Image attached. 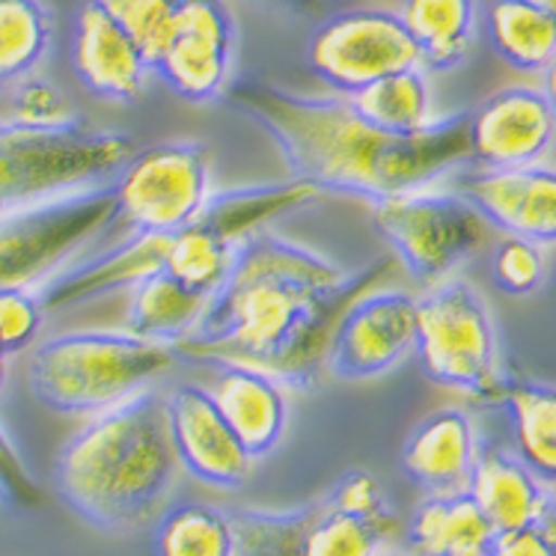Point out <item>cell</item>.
Masks as SVG:
<instances>
[{
	"mask_svg": "<svg viewBox=\"0 0 556 556\" xmlns=\"http://www.w3.org/2000/svg\"><path fill=\"white\" fill-rule=\"evenodd\" d=\"M491 277L500 292L511 298H527L545 286L547 256L545 250L527 239L506 236L491 253Z\"/></svg>",
	"mask_w": 556,
	"mask_h": 556,
	"instance_id": "obj_35",
	"label": "cell"
},
{
	"mask_svg": "<svg viewBox=\"0 0 556 556\" xmlns=\"http://www.w3.org/2000/svg\"><path fill=\"white\" fill-rule=\"evenodd\" d=\"M381 556H396V554H381Z\"/></svg>",
	"mask_w": 556,
	"mask_h": 556,
	"instance_id": "obj_45",
	"label": "cell"
},
{
	"mask_svg": "<svg viewBox=\"0 0 556 556\" xmlns=\"http://www.w3.org/2000/svg\"><path fill=\"white\" fill-rule=\"evenodd\" d=\"M307 66L337 96L352 99L378 80L422 63L396 10L361 7L333 12L318 24L307 42Z\"/></svg>",
	"mask_w": 556,
	"mask_h": 556,
	"instance_id": "obj_10",
	"label": "cell"
},
{
	"mask_svg": "<svg viewBox=\"0 0 556 556\" xmlns=\"http://www.w3.org/2000/svg\"><path fill=\"white\" fill-rule=\"evenodd\" d=\"M224 102L271 137L292 179L321 193H349L375 205L426 191L470 161V111L402 137L366 123L345 96H298L262 80H236Z\"/></svg>",
	"mask_w": 556,
	"mask_h": 556,
	"instance_id": "obj_2",
	"label": "cell"
},
{
	"mask_svg": "<svg viewBox=\"0 0 556 556\" xmlns=\"http://www.w3.org/2000/svg\"><path fill=\"white\" fill-rule=\"evenodd\" d=\"M51 36L54 24L42 0H0V87L36 75Z\"/></svg>",
	"mask_w": 556,
	"mask_h": 556,
	"instance_id": "obj_28",
	"label": "cell"
},
{
	"mask_svg": "<svg viewBox=\"0 0 556 556\" xmlns=\"http://www.w3.org/2000/svg\"><path fill=\"white\" fill-rule=\"evenodd\" d=\"M491 556H556V535L547 523L497 533L491 539Z\"/></svg>",
	"mask_w": 556,
	"mask_h": 556,
	"instance_id": "obj_39",
	"label": "cell"
},
{
	"mask_svg": "<svg viewBox=\"0 0 556 556\" xmlns=\"http://www.w3.org/2000/svg\"><path fill=\"white\" fill-rule=\"evenodd\" d=\"M539 3H542V7H545V10L556 18V0H539Z\"/></svg>",
	"mask_w": 556,
	"mask_h": 556,
	"instance_id": "obj_44",
	"label": "cell"
},
{
	"mask_svg": "<svg viewBox=\"0 0 556 556\" xmlns=\"http://www.w3.org/2000/svg\"><path fill=\"white\" fill-rule=\"evenodd\" d=\"M417 352V298L396 289H375L342 318L330 349L328 372L366 381L390 372Z\"/></svg>",
	"mask_w": 556,
	"mask_h": 556,
	"instance_id": "obj_12",
	"label": "cell"
},
{
	"mask_svg": "<svg viewBox=\"0 0 556 556\" xmlns=\"http://www.w3.org/2000/svg\"><path fill=\"white\" fill-rule=\"evenodd\" d=\"M170 241L173 236L131 232L116 248L104 250L99 256L58 274L36 295H39L46 309H66L96 301V298L114 295L119 289H135L147 277L167 268Z\"/></svg>",
	"mask_w": 556,
	"mask_h": 556,
	"instance_id": "obj_18",
	"label": "cell"
},
{
	"mask_svg": "<svg viewBox=\"0 0 556 556\" xmlns=\"http://www.w3.org/2000/svg\"><path fill=\"white\" fill-rule=\"evenodd\" d=\"M7 384V354L0 352V390Z\"/></svg>",
	"mask_w": 556,
	"mask_h": 556,
	"instance_id": "obj_43",
	"label": "cell"
},
{
	"mask_svg": "<svg viewBox=\"0 0 556 556\" xmlns=\"http://www.w3.org/2000/svg\"><path fill=\"white\" fill-rule=\"evenodd\" d=\"M470 161L479 170L542 164L556 140V119L535 87H506L470 111Z\"/></svg>",
	"mask_w": 556,
	"mask_h": 556,
	"instance_id": "obj_13",
	"label": "cell"
},
{
	"mask_svg": "<svg viewBox=\"0 0 556 556\" xmlns=\"http://www.w3.org/2000/svg\"><path fill=\"white\" fill-rule=\"evenodd\" d=\"M500 405L509 414L515 455L545 485H556V387L509 378Z\"/></svg>",
	"mask_w": 556,
	"mask_h": 556,
	"instance_id": "obj_24",
	"label": "cell"
},
{
	"mask_svg": "<svg viewBox=\"0 0 556 556\" xmlns=\"http://www.w3.org/2000/svg\"><path fill=\"white\" fill-rule=\"evenodd\" d=\"M42 485L27 467L18 446L12 443L7 429L0 426V509L34 511L42 506Z\"/></svg>",
	"mask_w": 556,
	"mask_h": 556,
	"instance_id": "obj_37",
	"label": "cell"
},
{
	"mask_svg": "<svg viewBox=\"0 0 556 556\" xmlns=\"http://www.w3.org/2000/svg\"><path fill=\"white\" fill-rule=\"evenodd\" d=\"M455 193L506 236L545 248L556 244V170L545 164L521 170H477Z\"/></svg>",
	"mask_w": 556,
	"mask_h": 556,
	"instance_id": "obj_15",
	"label": "cell"
},
{
	"mask_svg": "<svg viewBox=\"0 0 556 556\" xmlns=\"http://www.w3.org/2000/svg\"><path fill=\"white\" fill-rule=\"evenodd\" d=\"M325 503L333 511L366 518V521H396V515L387 506V494L381 489V482L369 470H349L333 485Z\"/></svg>",
	"mask_w": 556,
	"mask_h": 556,
	"instance_id": "obj_38",
	"label": "cell"
},
{
	"mask_svg": "<svg viewBox=\"0 0 556 556\" xmlns=\"http://www.w3.org/2000/svg\"><path fill=\"white\" fill-rule=\"evenodd\" d=\"M208 393L253 458H265L280 446L289 426V396L274 375L250 366H220Z\"/></svg>",
	"mask_w": 556,
	"mask_h": 556,
	"instance_id": "obj_19",
	"label": "cell"
},
{
	"mask_svg": "<svg viewBox=\"0 0 556 556\" xmlns=\"http://www.w3.org/2000/svg\"><path fill=\"white\" fill-rule=\"evenodd\" d=\"M446 556H491V545H470V547H458L453 554Z\"/></svg>",
	"mask_w": 556,
	"mask_h": 556,
	"instance_id": "obj_42",
	"label": "cell"
},
{
	"mask_svg": "<svg viewBox=\"0 0 556 556\" xmlns=\"http://www.w3.org/2000/svg\"><path fill=\"white\" fill-rule=\"evenodd\" d=\"M417 354L429 381L500 405L509 387L497 328L485 298L462 277H450L417 298Z\"/></svg>",
	"mask_w": 556,
	"mask_h": 556,
	"instance_id": "obj_6",
	"label": "cell"
},
{
	"mask_svg": "<svg viewBox=\"0 0 556 556\" xmlns=\"http://www.w3.org/2000/svg\"><path fill=\"white\" fill-rule=\"evenodd\" d=\"M262 3L292 12V15H316V12H321V7H325L328 0H262Z\"/></svg>",
	"mask_w": 556,
	"mask_h": 556,
	"instance_id": "obj_40",
	"label": "cell"
},
{
	"mask_svg": "<svg viewBox=\"0 0 556 556\" xmlns=\"http://www.w3.org/2000/svg\"><path fill=\"white\" fill-rule=\"evenodd\" d=\"M212 298L193 292L182 280H176L167 268L147 277L131 289L125 309V330L140 340L179 345L200 328Z\"/></svg>",
	"mask_w": 556,
	"mask_h": 556,
	"instance_id": "obj_23",
	"label": "cell"
},
{
	"mask_svg": "<svg viewBox=\"0 0 556 556\" xmlns=\"http://www.w3.org/2000/svg\"><path fill=\"white\" fill-rule=\"evenodd\" d=\"M396 12L420 51L426 72H450L473 51L477 0H402Z\"/></svg>",
	"mask_w": 556,
	"mask_h": 556,
	"instance_id": "obj_22",
	"label": "cell"
},
{
	"mask_svg": "<svg viewBox=\"0 0 556 556\" xmlns=\"http://www.w3.org/2000/svg\"><path fill=\"white\" fill-rule=\"evenodd\" d=\"M236 253L239 250L215 239L200 224H193V227L182 229L179 236H173L170 253H167V271L193 292H203V295L212 298L220 286L227 283Z\"/></svg>",
	"mask_w": 556,
	"mask_h": 556,
	"instance_id": "obj_31",
	"label": "cell"
},
{
	"mask_svg": "<svg viewBox=\"0 0 556 556\" xmlns=\"http://www.w3.org/2000/svg\"><path fill=\"white\" fill-rule=\"evenodd\" d=\"M477 422L462 408H441L429 414L410 432L402 450V467L426 497L467 494L479 462Z\"/></svg>",
	"mask_w": 556,
	"mask_h": 556,
	"instance_id": "obj_17",
	"label": "cell"
},
{
	"mask_svg": "<svg viewBox=\"0 0 556 556\" xmlns=\"http://www.w3.org/2000/svg\"><path fill=\"white\" fill-rule=\"evenodd\" d=\"M318 197L321 191L301 179L232 188V191L212 193L197 224L224 244L239 250L244 241L265 232V227H271L274 220L292 215L298 208H307Z\"/></svg>",
	"mask_w": 556,
	"mask_h": 556,
	"instance_id": "obj_21",
	"label": "cell"
},
{
	"mask_svg": "<svg viewBox=\"0 0 556 556\" xmlns=\"http://www.w3.org/2000/svg\"><path fill=\"white\" fill-rule=\"evenodd\" d=\"M170 434L185 473L212 489H241L253 473V455L236 438L208 387L179 384L167 396Z\"/></svg>",
	"mask_w": 556,
	"mask_h": 556,
	"instance_id": "obj_14",
	"label": "cell"
},
{
	"mask_svg": "<svg viewBox=\"0 0 556 556\" xmlns=\"http://www.w3.org/2000/svg\"><path fill=\"white\" fill-rule=\"evenodd\" d=\"M467 494L489 518L494 535L539 527L554 515V494L547 491L545 482L518 455L500 446L479 450L477 470Z\"/></svg>",
	"mask_w": 556,
	"mask_h": 556,
	"instance_id": "obj_20",
	"label": "cell"
},
{
	"mask_svg": "<svg viewBox=\"0 0 556 556\" xmlns=\"http://www.w3.org/2000/svg\"><path fill=\"white\" fill-rule=\"evenodd\" d=\"M176 364L173 345L128 330H68L36 342L27 357V387L39 405L90 420L152 390Z\"/></svg>",
	"mask_w": 556,
	"mask_h": 556,
	"instance_id": "obj_4",
	"label": "cell"
},
{
	"mask_svg": "<svg viewBox=\"0 0 556 556\" xmlns=\"http://www.w3.org/2000/svg\"><path fill=\"white\" fill-rule=\"evenodd\" d=\"M179 473L167 396L155 390L90 417L68 438L54 465L63 503L108 533L152 521L176 489Z\"/></svg>",
	"mask_w": 556,
	"mask_h": 556,
	"instance_id": "obj_3",
	"label": "cell"
},
{
	"mask_svg": "<svg viewBox=\"0 0 556 556\" xmlns=\"http://www.w3.org/2000/svg\"><path fill=\"white\" fill-rule=\"evenodd\" d=\"M321 503L292 511L232 509V556H304L307 530Z\"/></svg>",
	"mask_w": 556,
	"mask_h": 556,
	"instance_id": "obj_29",
	"label": "cell"
},
{
	"mask_svg": "<svg viewBox=\"0 0 556 556\" xmlns=\"http://www.w3.org/2000/svg\"><path fill=\"white\" fill-rule=\"evenodd\" d=\"M396 268V256H384L349 274L316 250L265 229L241 244L227 283L176 354L212 369L250 366L283 387L307 390L328 369L342 318L361 298L384 289Z\"/></svg>",
	"mask_w": 556,
	"mask_h": 556,
	"instance_id": "obj_1",
	"label": "cell"
},
{
	"mask_svg": "<svg viewBox=\"0 0 556 556\" xmlns=\"http://www.w3.org/2000/svg\"><path fill=\"white\" fill-rule=\"evenodd\" d=\"M414 556H446L458 547L491 545L494 530L470 494L426 497L408 530Z\"/></svg>",
	"mask_w": 556,
	"mask_h": 556,
	"instance_id": "obj_27",
	"label": "cell"
},
{
	"mask_svg": "<svg viewBox=\"0 0 556 556\" xmlns=\"http://www.w3.org/2000/svg\"><path fill=\"white\" fill-rule=\"evenodd\" d=\"M352 104L366 123H372L387 135H422L441 119L434 111L432 80L422 66L405 68L378 80L364 92L352 96Z\"/></svg>",
	"mask_w": 556,
	"mask_h": 556,
	"instance_id": "obj_26",
	"label": "cell"
},
{
	"mask_svg": "<svg viewBox=\"0 0 556 556\" xmlns=\"http://www.w3.org/2000/svg\"><path fill=\"white\" fill-rule=\"evenodd\" d=\"M155 556H232L229 511L208 503H179L161 515Z\"/></svg>",
	"mask_w": 556,
	"mask_h": 556,
	"instance_id": "obj_30",
	"label": "cell"
},
{
	"mask_svg": "<svg viewBox=\"0 0 556 556\" xmlns=\"http://www.w3.org/2000/svg\"><path fill=\"white\" fill-rule=\"evenodd\" d=\"M0 128H3V123H0Z\"/></svg>",
	"mask_w": 556,
	"mask_h": 556,
	"instance_id": "obj_46",
	"label": "cell"
},
{
	"mask_svg": "<svg viewBox=\"0 0 556 556\" xmlns=\"http://www.w3.org/2000/svg\"><path fill=\"white\" fill-rule=\"evenodd\" d=\"M116 220L114 182L0 215V289L39 292Z\"/></svg>",
	"mask_w": 556,
	"mask_h": 556,
	"instance_id": "obj_7",
	"label": "cell"
},
{
	"mask_svg": "<svg viewBox=\"0 0 556 556\" xmlns=\"http://www.w3.org/2000/svg\"><path fill=\"white\" fill-rule=\"evenodd\" d=\"M491 48L518 72H545L556 58V18L539 0H494L485 15Z\"/></svg>",
	"mask_w": 556,
	"mask_h": 556,
	"instance_id": "obj_25",
	"label": "cell"
},
{
	"mask_svg": "<svg viewBox=\"0 0 556 556\" xmlns=\"http://www.w3.org/2000/svg\"><path fill=\"white\" fill-rule=\"evenodd\" d=\"M0 123L12 128H30V131H63L84 125L75 104L51 80L30 75V78L12 84L7 92V104Z\"/></svg>",
	"mask_w": 556,
	"mask_h": 556,
	"instance_id": "obj_33",
	"label": "cell"
},
{
	"mask_svg": "<svg viewBox=\"0 0 556 556\" xmlns=\"http://www.w3.org/2000/svg\"><path fill=\"white\" fill-rule=\"evenodd\" d=\"M236 48L239 27L227 0H179L173 34L155 60V75L185 102L227 99L236 84Z\"/></svg>",
	"mask_w": 556,
	"mask_h": 556,
	"instance_id": "obj_11",
	"label": "cell"
},
{
	"mask_svg": "<svg viewBox=\"0 0 556 556\" xmlns=\"http://www.w3.org/2000/svg\"><path fill=\"white\" fill-rule=\"evenodd\" d=\"M72 66L92 96L119 104L140 99L155 75L152 60L92 0L80 7L72 24Z\"/></svg>",
	"mask_w": 556,
	"mask_h": 556,
	"instance_id": "obj_16",
	"label": "cell"
},
{
	"mask_svg": "<svg viewBox=\"0 0 556 556\" xmlns=\"http://www.w3.org/2000/svg\"><path fill=\"white\" fill-rule=\"evenodd\" d=\"M393 533L396 521H366L342 515L321 500V511L304 539V556H381V547Z\"/></svg>",
	"mask_w": 556,
	"mask_h": 556,
	"instance_id": "obj_32",
	"label": "cell"
},
{
	"mask_svg": "<svg viewBox=\"0 0 556 556\" xmlns=\"http://www.w3.org/2000/svg\"><path fill=\"white\" fill-rule=\"evenodd\" d=\"M372 224L410 277L438 286L489 239V220L458 193L414 191L372 205Z\"/></svg>",
	"mask_w": 556,
	"mask_h": 556,
	"instance_id": "obj_9",
	"label": "cell"
},
{
	"mask_svg": "<svg viewBox=\"0 0 556 556\" xmlns=\"http://www.w3.org/2000/svg\"><path fill=\"white\" fill-rule=\"evenodd\" d=\"M131 155L135 143L119 131H99L87 125L63 131H30L3 125L0 215L63 193L111 185Z\"/></svg>",
	"mask_w": 556,
	"mask_h": 556,
	"instance_id": "obj_5",
	"label": "cell"
},
{
	"mask_svg": "<svg viewBox=\"0 0 556 556\" xmlns=\"http://www.w3.org/2000/svg\"><path fill=\"white\" fill-rule=\"evenodd\" d=\"M539 90L545 96L547 108H551V114H554L556 119V58L551 60L545 72H542V87H539Z\"/></svg>",
	"mask_w": 556,
	"mask_h": 556,
	"instance_id": "obj_41",
	"label": "cell"
},
{
	"mask_svg": "<svg viewBox=\"0 0 556 556\" xmlns=\"http://www.w3.org/2000/svg\"><path fill=\"white\" fill-rule=\"evenodd\" d=\"M114 193L131 232L179 236L212 200V152L197 140L140 149L114 179Z\"/></svg>",
	"mask_w": 556,
	"mask_h": 556,
	"instance_id": "obj_8",
	"label": "cell"
},
{
	"mask_svg": "<svg viewBox=\"0 0 556 556\" xmlns=\"http://www.w3.org/2000/svg\"><path fill=\"white\" fill-rule=\"evenodd\" d=\"M46 307L36 292L27 289H0V352L18 354L30 349L42 330Z\"/></svg>",
	"mask_w": 556,
	"mask_h": 556,
	"instance_id": "obj_36",
	"label": "cell"
},
{
	"mask_svg": "<svg viewBox=\"0 0 556 556\" xmlns=\"http://www.w3.org/2000/svg\"><path fill=\"white\" fill-rule=\"evenodd\" d=\"M92 3L102 7L155 66L173 34L179 0H92Z\"/></svg>",
	"mask_w": 556,
	"mask_h": 556,
	"instance_id": "obj_34",
	"label": "cell"
}]
</instances>
